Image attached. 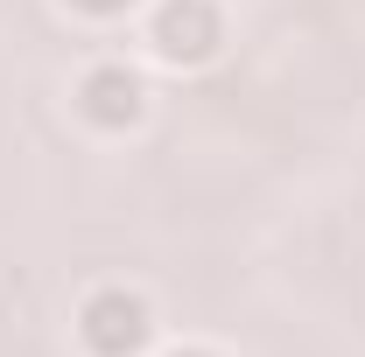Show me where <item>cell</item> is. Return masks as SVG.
I'll return each instance as SVG.
<instances>
[{"label":"cell","mask_w":365,"mask_h":357,"mask_svg":"<svg viewBox=\"0 0 365 357\" xmlns=\"http://www.w3.org/2000/svg\"><path fill=\"white\" fill-rule=\"evenodd\" d=\"M78 329H85L91 351H106V357L140 351V343H148V302H140V294H91Z\"/></svg>","instance_id":"obj_1"},{"label":"cell","mask_w":365,"mask_h":357,"mask_svg":"<svg viewBox=\"0 0 365 357\" xmlns=\"http://www.w3.org/2000/svg\"><path fill=\"white\" fill-rule=\"evenodd\" d=\"M85 105L98 112V119H140V85L127 78V70H91L85 78Z\"/></svg>","instance_id":"obj_2"}]
</instances>
